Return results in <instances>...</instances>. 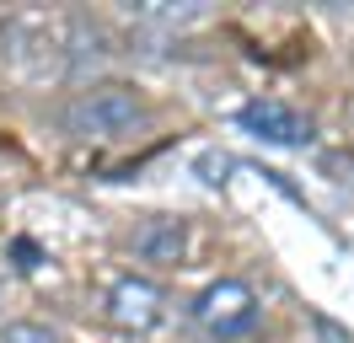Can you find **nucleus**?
Returning <instances> with one entry per match:
<instances>
[{
	"instance_id": "1a4fd4ad",
	"label": "nucleus",
	"mask_w": 354,
	"mask_h": 343,
	"mask_svg": "<svg viewBox=\"0 0 354 343\" xmlns=\"http://www.w3.org/2000/svg\"><path fill=\"white\" fill-rule=\"evenodd\" d=\"M17 257H22V268H38V247L32 241H17Z\"/></svg>"
},
{
	"instance_id": "0eeeda50",
	"label": "nucleus",
	"mask_w": 354,
	"mask_h": 343,
	"mask_svg": "<svg viewBox=\"0 0 354 343\" xmlns=\"http://www.w3.org/2000/svg\"><path fill=\"white\" fill-rule=\"evenodd\" d=\"M199 172H204V183H225L221 172H231V161H225V156H215V150H209V156H199Z\"/></svg>"
},
{
	"instance_id": "7ed1b4c3",
	"label": "nucleus",
	"mask_w": 354,
	"mask_h": 343,
	"mask_svg": "<svg viewBox=\"0 0 354 343\" xmlns=\"http://www.w3.org/2000/svg\"><path fill=\"white\" fill-rule=\"evenodd\" d=\"M161 317H167V290L156 279H145V274L113 279V290H108V322L113 327L151 333V327H161Z\"/></svg>"
},
{
	"instance_id": "423d86ee",
	"label": "nucleus",
	"mask_w": 354,
	"mask_h": 343,
	"mask_svg": "<svg viewBox=\"0 0 354 343\" xmlns=\"http://www.w3.org/2000/svg\"><path fill=\"white\" fill-rule=\"evenodd\" d=\"M0 343H59V333L48 322H6L0 327Z\"/></svg>"
},
{
	"instance_id": "20e7f679",
	"label": "nucleus",
	"mask_w": 354,
	"mask_h": 343,
	"mask_svg": "<svg viewBox=\"0 0 354 343\" xmlns=\"http://www.w3.org/2000/svg\"><path fill=\"white\" fill-rule=\"evenodd\" d=\"M236 124H242L252 140L279 145V150H306L311 145V118H306V113H295L290 102H274V97L247 102L242 113H236Z\"/></svg>"
},
{
	"instance_id": "39448f33",
	"label": "nucleus",
	"mask_w": 354,
	"mask_h": 343,
	"mask_svg": "<svg viewBox=\"0 0 354 343\" xmlns=\"http://www.w3.org/2000/svg\"><path fill=\"white\" fill-rule=\"evenodd\" d=\"M134 252L145 257V263H183V252H188V220H177V214L145 220L134 231Z\"/></svg>"
},
{
	"instance_id": "6e6552de",
	"label": "nucleus",
	"mask_w": 354,
	"mask_h": 343,
	"mask_svg": "<svg viewBox=\"0 0 354 343\" xmlns=\"http://www.w3.org/2000/svg\"><path fill=\"white\" fill-rule=\"evenodd\" d=\"M317 333H322V338H328V343H354L349 333H338V327H333L328 317H317Z\"/></svg>"
},
{
	"instance_id": "f257e3e1",
	"label": "nucleus",
	"mask_w": 354,
	"mask_h": 343,
	"mask_svg": "<svg viewBox=\"0 0 354 343\" xmlns=\"http://www.w3.org/2000/svg\"><path fill=\"white\" fill-rule=\"evenodd\" d=\"M65 134L75 140H134L151 129V102L134 86H91L65 107Z\"/></svg>"
},
{
	"instance_id": "f03ea898",
	"label": "nucleus",
	"mask_w": 354,
	"mask_h": 343,
	"mask_svg": "<svg viewBox=\"0 0 354 343\" xmlns=\"http://www.w3.org/2000/svg\"><path fill=\"white\" fill-rule=\"evenodd\" d=\"M258 295H252V284L247 279H215V284H204L199 300H194V322H199L209 338H242L258 327Z\"/></svg>"
}]
</instances>
